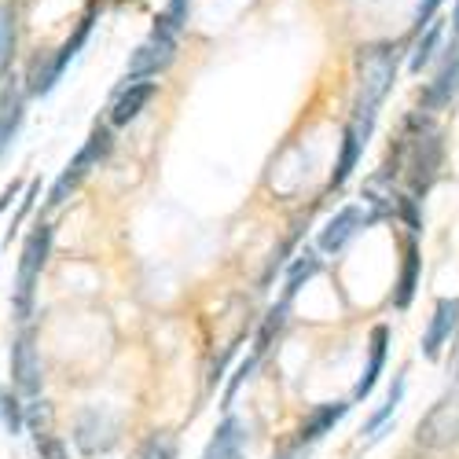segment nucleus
Wrapping results in <instances>:
<instances>
[{
	"mask_svg": "<svg viewBox=\"0 0 459 459\" xmlns=\"http://www.w3.org/2000/svg\"><path fill=\"white\" fill-rule=\"evenodd\" d=\"M397 63L401 52L394 45H371L357 52V100H353V129L360 133V140L368 143L378 107L386 103L394 82H397Z\"/></svg>",
	"mask_w": 459,
	"mask_h": 459,
	"instance_id": "1",
	"label": "nucleus"
},
{
	"mask_svg": "<svg viewBox=\"0 0 459 459\" xmlns=\"http://www.w3.org/2000/svg\"><path fill=\"white\" fill-rule=\"evenodd\" d=\"M96 15H100V0H89V8H85V15L78 19V26H74V33L66 37V41L52 52V56H37L33 59V66H30V74H26V92L30 96H48L56 85H59V78L66 74V66L82 56V48L89 45V37H92V26H96Z\"/></svg>",
	"mask_w": 459,
	"mask_h": 459,
	"instance_id": "2",
	"label": "nucleus"
},
{
	"mask_svg": "<svg viewBox=\"0 0 459 459\" xmlns=\"http://www.w3.org/2000/svg\"><path fill=\"white\" fill-rule=\"evenodd\" d=\"M48 254H52V224L41 221L26 236L19 269H15V320L19 324H26L33 313V294H37V283H41V273L48 264Z\"/></svg>",
	"mask_w": 459,
	"mask_h": 459,
	"instance_id": "3",
	"label": "nucleus"
},
{
	"mask_svg": "<svg viewBox=\"0 0 459 459\" xmlns=\"http://www.w3.org/2000/svg\"><path fill=\"white\" fill-rule=\"evenodd\" d=\"M177 37L180 33L162 15H155V26H151L147 41L136 45L126 63V82H147V78H159L162 70H169L177 59Z\"/></svg>",
	"mask_w": 459,
	"mask_h": 459,
	"instance_id": "4",
	"label": "nucleus"
},
{
	"mask_svg": "<svg viewBox=\"0 0 459 459\" xmlns=\"http://www.w3.org/2000/svg\"><path fill=\"white\" fill-rule=\"evenodd\" d=\"M110 147H114V136H110V129L107 126H96L92 133H89V140H85V147L74 155V162L56 177V184H52V191H48V210H59L74 191H78V184L92 173V166H100L107 155H110Z\"/></svg>",
	"mask_w": 459,
	"mask_h": 459,
	"instance_id": "5",
	"label": "nucleus"
},
{
	"mask_svg": "<svg viewBox=\"0 0 459 459\" xmlns=\"http://www.w3.org/2000/svg\"><path fill=\"white\" fill-rule=\"evenodd\" d=\"M408 184H411V195L423 199L427 191L434 187L441 162H445V140L437 129H423L415 140L408 136Z\"/></svg>",
	"mask_w": 459,
	"mask_h": 459,
	"instance_id": "6",
	"label": "nucleus"
},
{
	"mask_svg": "<svg viewBox=\"0 0 459 459\" xmlns=\"http://www.w3.org/2000/svg\"><path fill=\"white\" fill-rule=\"evenodd\" d=\"M415 441L423 448H448L459 441V386L452 394H445L415 430Z\"/></svg>",
	"mask_w": 459,
	"mask_h": 459,
	"instance_id": "7",
	"label": "nucleus"
},
{
	"mask_svg": "<svg viewBox=\"0 0 459 459\" xmlns=\"http://www.w3.org/2000/svg\"><path fill=\"white\" fill-rule=\"evenodd\" d=\"M118 419H110V415H103V411H85L82 419H78V430H74V445H78V452L82 455H89V459H96V455H107L114 445H118Z\"/></svg>",
	"mask_w": 459,
	"mask_h": 459,
	"instance_id": "8",
	"label": "nucleus"
},
{
	"mask_svg": "<svg viewBox=\"0 0 459 459\" xmlns=\"http://www.w3.org/2000/svg\"><path fill=\"white\" fill-rule=\"evenodd\" d=\"M41 357H37V346H33V331L22 327V334L15 338L12 346V382L22 397H37L41 394Z\"/></svg>",
	"mask_w": 459,
	"mask_h": 459,
	"instance_id": "9",
	"label": "nucleus"
},
{
	"mask_svg": "<svg viewBox=\"0 0 459 459\" xmlns=\"http://www.w3.org/2000/svg\"><path fill=\"white\" fill-rule=\"evenodd\" d=\"M371 221H378L375 213H368L364 206H346V210H338L327 224H324V232H320V239H316V247H320V254H338L342 247H346L364 224H371Z\"/></svg>",
	"mask_w": 459,
	"mask_h": 459,
	"instance_id": "10",
	"label": "nucleus"
},
{
	"mask_svg": "<svg viewBox=\"0 0 459 459\" xmlns=\"http://www.w3.org/2000/svg\"><path fill=\"white\" fill-rule=\"evenodd\" d=\"M455 327H459V298H441L434 305V316H430L427 334H423V357L427 360H437L441 357V350L452 342Z\"/></svg>",
	"mask_w": 459,
	"mask_h": 459,
	"instance_id": "11",
	"label": "nucleus"
},
{
	"mask_svg": "<svg viewBox=\"0 0 459 459\" xmlns=\"http://www.w3.org/2000/svg\"><path fill=\"white\" fill-rule=\"evenodd\" d=\"M22 118H26V92L12 82H4V89H0V159L12 151L19 129H22Z\"/></svg>",
	"mask_w": 459,
	"mask_h": 459,
	"instance_id": "12",
	"label": "nucleus"
},
{
	"mask_svg": "<svg viewBox=\"0 0 459 459\" xmlns=\"http://www.w3.org/2000/svg\"><path fill=\"white\" fill-rule=\"evenodd\" d=\"M459 92V41H452L441 70H437V78L427 85L423 92V110H445Z\"/></svg>",
	"mask_w": 459,
	"mask_h": 459,
	"instance_id": "13",
	"label": "nucleus"
},
{
	"mask_svg": "<svg viewBox=\"0 0 459 459\" xmlns=\"http://www.w3.org/2000/svg\"><path fill=\"white\" fill-rule=\"evenodd\" d=\"M159 96V85L155 82H126V89H122V96L114 100V107H110V126H129V122H136L140 114H143V107Z\"/></svg>",
	"mask_w": 459,
	"mask_h": 459,
	"instance_id": "14",
	"label": "nucleus"
},
{
	"mask_svg": "<svg viewBox=\"0 0 459 459\" xmlns=\"http://www.w3.org/2000/svg\"><path fill=\"white\" fill-rule=\"evenodd\" d=\"M386 346H390V327H386V324H378V327L371 331L368 368H364V375H360V382H357V390H353V397H357V401L371 397V390H375V382H378L382 368H386Z\"/></svg>",
	"mask_w": 459,
	"mask_h": 459,
	"instance_id": "15",
	"label": "nucleus"
},
{
	"mask_svg": "<svg viewBox=\"0 0 459 459\" xmlns=\"http://www.w3.org/2000/svg\"><path fill=\"white\" fill-rule=\"evenodd\" d=\"M346 411H350V404L346 401H334V404H320L309 419L301 423V430H298V445H316L324 434H331L342 419H346Z\"/></svg>",
	"mask_w": 459,
	"mask_h": 459,
	"instance_id": "16",
	"label": "nucleus"
},
{
	"mask_svg": "<svg viewBox=\"0 0 459 459\" xmlns=\"http://www.w3.org/2000/svg\"><path fill=\"white\" fill-rule=\"evenodd\" d=\"M419 276H423V257H419V247L408 243L404 247V264H401V276H397V287H394V305L397 309H408L415 290H419Z\"/></svg>",
	"mask_w": 459,
	"mask_h": 459,
	"instance_id": "17",
	"label": "nucleus"
},
{
	"mask_svg": "<svg viewBox=\"0 0 459 459\" xmlns=\"http://www.w3.org/2000/svg\"><path fill=\"white\" fill-rule=\"evenodd\" d=\"M360 155H364V140H360V133L353 129V122L346 126V133H342V147H338V162H334V169H331V187H342L350 177H353V169H357V162H360Z\"/></svg>",
	"mask_w": 459,
	"mask_h": 459,
	"instance_id": "18",
	"label": "nucleus"
},
{
	"mask_svg": "<svg viewBox=\"0 0 459 459\" xmlns=\"http://www.w3.org/2000/svg\"><path fill=\"white\" fill-rule=\"evenodd\" d=\"M239 448H243V423L236 415H228L217 427V434L210 437L203 459H239Z\"/></svg>",
	"mask_w": 459,
	"mask_h": 459,
	"instance_id": "19",
	"label": "nucleus"
},
{
	"mask_svg": "<svg viewBox=\"0 0 459 459\" xmlns=\"http://www.w3.org/2000/svg\"><path fill=\"white\" fill-rule=\"evenodd\" d=\"M419 33H423V37L415 41L411 59H408V70H411V74H423V66L434 59V52H437V45H441V33H445V22H441V19H430Z\"/></svg>",
	"mask_w": 459,
	"mask_h": 459,
	"instance_id": "20",
	"label": "nucleus"
},
{
	"mask_svg": "<svg viewBox=\"0 0 459 459\" xmlns=\"http://www.w3.org/2000/svg\"><path fill=\"white\" fill-rule=\"evenodd\" d=\"M15 45H19V26H15V4L4 0L0 4V74H4L15 59Z\"/></svg>",
	"mask_w": 459,
	"mask_h": 459,
	"instance_id": "21",
	"label": "nucleus"
},
{
	"mask_svg": "<svg viewBox=\"0 0 459 459\" xmlns=\"http://www.w3.org/2000/svg\"><path fill=\"white\" fill-rule=\"evenodd\" d=\"M320 273V257H316V250H301L298 257H294V264H290V273H287V290H283V298L290 301L305 283H309L313 276Z\"/></svg>",
	"mask_w": 459,
	"mask_h": 459,
	"instance_id": "22",
	"label": "nucleus"
},
{
	"mask_svg": "<svg viewBox=\"0 0 459 459\" xmlns=\"http://www.w3.org/2000/svg\"><path fill=\"white\" fill-rule=\"evenodd\" d=\"M0 423L12 437H19L26 430V404H22V394L19 390H0Z\"/></svg>",
	"mask_w": 459,
	"mask_h": 459,
	"instance_id": "23",
	"label": "nucleus"
},
{
	"mask_svg": "<svg viewBox=\"0 0 459 459\" xmlns=\"http://www.w3.org/2000/svg\"><path fill=\"white\" fill-rule=\"evenodd\" d=\"M401 397H404V375H397L394 378V386H390V394H386V401H382V408L368 419V427H364V434H371V437H378V430L386 427V419L397 411V404H401Z\"/></svg>",
	"mask_w": 459,
	"mask_h": 459,
	"instance_id": "24",
	"label": "nucleus"
},
{
	"mask_svg": "<svg viewBox=\"0 0 459 459\" xmlns=\"http://www.w3.org/2000/svg\"><path fill=\"white\" fill-rule=\"evenodd\" d=\"M37 195H41V180H30L26 187H22V195H19V210H15V217H12V224H8V232H4V247L12 243V236L22 228V221L33 213V203H37Z\"/></svg>",
	"mask_w": 459,
	"mask_h": 459,
	"instance_id": "25",
	"label": "nucleus"
},
{
	"mask_svg": "<svg viewBox=\"0 0 459 459\" xmlns=\"http://www.w3.org/2000/svg\"><path fill=\"white\" fill-rule=\"evenodd\" d=\"M136 459H177V437L173 434H155L147 437L136 452Z\"/></svg>",
	"mask_w": 459,
	"mask_h": 459,
	"instance_id": "26",
	"label": "nucleus"
},
{
	"mask_svg": "<svg viewBox=\"0 0 459 459\" xmlns=\"http://www.w3.org/2000/svg\"><path fill=\"white\" fill-rule=\"evenodd\" d=\"M37 452H41V459H70L66 455V445L59 437H52V430L37 437Z\"/></svg>",
	"mask_w": 459,
	"mask_h": 459,
	"instance_id": "27",
	"label": "nucleus"
},
{
	"mask_svg": "<svg viewBox=\"0 0 459 459\" xmlns=\"http://www.w3.org/2000/svg\"><path fill=\"white\" fill-rule=\"evenodd\" d=\"M187 8H191L187 0H169V4H166V12H162V19H166V22H169V26L180 33V30L187 26Z\"/></svg>",
	"mask_w": 459,
	"mask_h": 459,
	"instance_id": "28",
	"label": "nucleus"
},
{
	"mask_svg": "<svg viewBox=\"0 0 459 459\" xmlns=\"http://www.w3.org/2000/svg\"><path fill=\"white\" fill-rule=\"evenodd\" d=\"M48 404L45 401H37L33 404V411H30V423H33V437H41V434H48Z\"/></svg>",
	"mask_w": 459,
	"mask_h": 459,
	"instance_id": "29",
	"label": "nucleus"
},
{
	"mask_svg": "<svg viewBox=\"0 0 459 459\" xmlns=\"http://www.w3.org/2000/svg\"><path fill=\"white\" fill-rule=\"evenodd\" d=\"M445 0H419V12H415V30H423L430 19H437Z\"/></svg>",
	"mask_w": 459,
	"mask_h": 459,
	"instance_id": "30",
	"label": "nucleus"
},
{
	"mask_svg": "<svg viewBox=\"0 0 459 459\" xmlns=\"http://www.w3.org/2000/svg\"><path fill=\"white\" fill-rule=\"evenodd\" d=\"M415 195H404V199H397V206H401V217L408 221V228L411 232H419V228H423V221H419V210H415Z\"/></svg>",
	"mask_w": 459,
	"mask_h": 459,
	"instance_id": "31",
	"label": "nucleus"
},
{
	"mask_svg": "<svg viewBox=\"0 0 459 459\" xmlns=\"http://www.w3.org/2000/svg\"><path fill=\"white\" fill-rule=\"evenodd\" d=\"M22 187H26L22 180H12V184H8L4 191H0V217H4V210H8V206H12L15 199H19V195H22Z\"/></svg>",
	"mask_w": 459,
	"mask_h": 459,
	"instance_id": "32",
	"label": "nucleus"
},
{
	"mask_svg": "<svg viewBox=\"0 0 459 459\" xmlns=\"http://www.w3.org/2000/svg\"><path fill=\"white\" fill-rule=\"evenodd\" d=\"M452 37L459 41V0H455V12H452Z\"/></svg>",
	"mask_w": 459,
	"mask_h": 459,
	"instance_id": "33",
	"label": "nucleus"
}]
</instances>
